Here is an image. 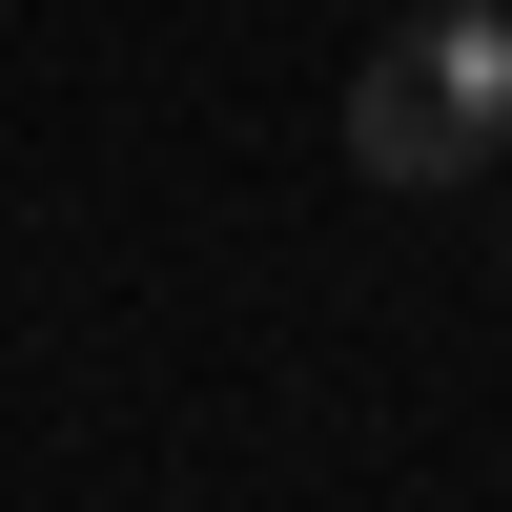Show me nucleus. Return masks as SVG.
Instances as JSON below:
<instances>
[{
  "mask_svg": "<svg viewBox=\"0 0 512 512\" xmlns=\"http://www.w3.org/2000/svg\"><path fill=\"white\" fill-rule=\"evenodd\" d=\"M349 164L369 185H472V164H512V0H431V21H390L349 62Z\"/></svg>",
  "mask_w": 512,
  "mask_h": 512,
  "instance_id": "nucleus-1",
  "label": "nucleus"
}]
</instances>
